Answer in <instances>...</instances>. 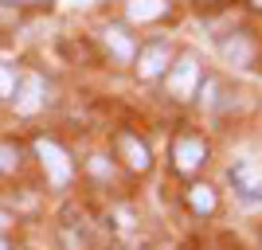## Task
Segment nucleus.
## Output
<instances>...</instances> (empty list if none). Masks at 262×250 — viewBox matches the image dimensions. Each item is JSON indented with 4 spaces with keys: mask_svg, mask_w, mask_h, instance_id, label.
<instances>
[{
    "mask_svg": "<svg viewBox=\"0 0 262 250\" xmlns=\"http://www.w3.org/2000/svg\"><path fill=\"white\" fill-rule=\"evenodd\" d=\"M157 16H164V0H129V20L149 24Z\"/></svg>",
    "mask_w": 262,
    "mask_h": 250,
    "instance_id": "obj_9",
    "label": "nucleus"
},
{
    "mask_svg": "<svg viewBox=\"0 0 262 250\" xmlns=\"http://www.w3.org/2000/svg\"><path fill=\"white\" fill-rule=\"evenodd\" d=\"M172 161H176V168H180V172H196L200 164L208 161V145L200 141V137H176Z\"/></svg>",
    "mask_w": 262,
    "mask_h": 250,
    "instance_id": "obj_4",
    "label": "nucleus"
},
{
    "mask_svg": "<svg viewBox=\"0 0 262 250\" xmlns=\"http://www.w3.org/2000/svg\"><path fill=\"white\" fill-rule=\"evenodd\" d=\"M16 94V109L20 113H35V109L43 106V78L39 75H24V82H20V90H12Z\"/></svg>",
    "mask_w": 262,
    "mask_h": 250,
    "instance_id": "obj_6",
    "label": "nucleus"
},
{
    "mask_svg": "<svg viewBox=\"0 0 262 250\" xmlns=\"http://www.w3.org/2000/svg\"><path fill=\"white\" fill-rule=\"evenodd\" d=\"M164 66H172V51H168V43H149V47H141V55H137V75H141L145 82H149V78H157Z\"/></svg>",
    "mask_w": 262,
    "mask_h": 250,
    "instance_id": "obj_5",
    "label": "nucleus"
},
{
    "mask_svg": "<svg viewBox=\"0 0 262 250\" xmlns=\"http://www.w3.org/2000/svg\"><path fill=\"white\" fill-rule=\"evenodd\" d=\"M231 184L247 203H262V161H239L231 164Z\"/></svg>",
    "mask_w": 262,
    "mask_h": 250,
    "instance_id": "obj_1",
    "label": "nucleus"
},
{
    "mask_svg": "<svg viewBox=\"0 0 262 250\" xmlns=\"http://www.w3.org/2000/svg\"><path fill=\"white\" fill-rule=\"evenodd\" d=\"M188 203H192V211L208 215V211H215V192L208 184H196V188H188Z\"/></svg>",
    "mask_w": 262,
    "mask_h": 250,
    "instance_id": "obj_10",
    "label": "nucleus"
},
{
    "mask_svg": "<svg viewBox=\"0 0 262 250\" xmlns=\"http://www.w3.org/2000/svg\"><path fill=\"white\" fill-rule=\"evenodd\" d=\"M118 152H121V161L129 164L133 172H149V164H153V156H149V149H145L133 133H121L118 137Z\"/></svg>",
    "mask_w": 262,
    "mask_h": 250,
    "instance_id": "obj_7",
    "label": "nucleus"
},
{
    "mask_svg": "<svg viewBox=\"0 0 262 250\" xmlns=\"http://www.w3.org/2000/svg\"><path fill=\"white\" fill-rule=\"evenodd\" d=\"M200 4H219V0H200Z\"/></svg>",
    "mask_w": 262,
    "mask_h": 250,
    "instance_id": "obj_15",
    "label": "nucleus"
},
{
    "mask_svg": "<svg viewBox=\"0 0 262 250\" xmlns=\"http://www.w3.org/2000/svg\"><path fill=\"white\" fill-rule=\"evenodd\" d=\"M106 47H114V51H118V59H125V63L133 59V43L125 39V32H121V28H110V32H106Z\"/></svg>",
    "mask_w": 262,
    "mask_h": 250,
    "instance_id": "obj_11",
    "label": "nucleus"
},
{
    "mask_svg": "<svg viewBox=\"0 0 262 250\" xmlns=\"http://www.w3.org/2000/svg\"><path fill=\"white\" fill-rule=\"evenodd\" d=\"M0 250H8V242H4V239H0Z\"/></svg>",
    "mask_w": 262,
    "mask_h": 250,
    "instance_id": "obj_17",
    "label": "nucleus"
},
{
    "mask_svg": "<svg viewBox=\"0 0 262 250\" xmlns=\"http://www.w3.org/2000/svg\"><path fill=\"white\" fill-rule=\"evenodd\" d=\"M16 164H20V149H16V145H0V176L12 172Z\"/></svg>",
    "mask_w": 262,
    "mask_h": 250,
    "instance_id": "obj_12",
    "label": "nucleus"
},
{
    "mask_svg": "<svg viewBox=\"0 0 262 250\" xmlns=\"http://www.w3.org/2000/svg\"><path fill=\"white\" fill-rule=\"evenodd\" d=\"M12 90H16V71L0 66V98H12Z\"/></svg>",
    "mask_w": 262,
    "mask_h": 250,
    "instance_id": "obj_13",
    "label": "nucleus"
},
{
    "mask_svg": "<svg viewBox=\"0 0 262 250\" xmlns=\"http://www.w3.org/2000/svg\"><path fill=\"white\" fill-rule=\"evenodd\" d=\"M35 152H39V161H43V168H47V180H51L55 188H67L71 184V156H67L63 149L55 141H35Z\"/></svg>",
    "mask_w": 262,
    "mask_h": 250,
    "instance_id": "obj_2",
    "label": "nucleus"
},
{
    "mask_svg": "<svg viewBox=\"0 0 262 250\" xmlns=\"http://www.w3.org/2000/svg\"><path fill=\"white\" fill-rule=\"evenodd\" d=\"M12 223H16V219H12V215H8V211H0V231H8V227H12Z\"/></svg>",
    "mask_w": 262,
    "mask_h": 250,
    "instance_id": "obj_14",
    "label": "nucleus"
},
{
    "mask_svg": "<svg viewBox=\"0 0 262 250\" xmlns=\"http://www.w3.org/2000/svg\"><path fill=\"white\" fill-rule=\"evenodd\" d=\"M251 4H254V8H262V0H251Z\"/></svg>",
    "mask_w": 262,
    "mask_h": 250,
    "instance_id": "obj_16",
    "label": "nucleus"
},
{
    "mask_svg": "<svg viewBox=\"0 0 262 250\" xmlns=\"http://www.w3.org/2000/svg\"><path fill=\"white\" fill-rule=\"evenodd\" d=\"M196 82H200V63L192 55H184V59L172 66V75H168V94L180 98V102H188L196 94Z\"/></svg>",
    "mask_w": 262,
    "mask_h": 250,
    "instance_id": "obj_3",
    "label": "nucleus"
},
{
    "mask_svg": "<svg viewBox=\"0 0 262 250\" xmlns=\"http://www.w3.org/2000/svg\"><path fill=\"white\" fill-rule=\"evenodd\" d=\"M219 51H223V59H227V63H235V66H251V59H254V47H251V39H247V35H231Z\"/></svg>",
    "mask_w": 262,
    "mask_h": 250,
    "instance_id": "obj_8",
    "label": "nucleus"
}]
</instances>
